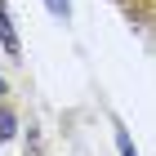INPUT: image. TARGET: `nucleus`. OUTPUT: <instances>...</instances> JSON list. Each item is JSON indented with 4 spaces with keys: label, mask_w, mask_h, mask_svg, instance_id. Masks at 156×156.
I'll list each match as a JSON object with an SVG mask.
<instances>
[{
    "label": "nucleus",
    "mask_w": 156,
    "mask_h": 156,
    "mask_svg": "<svg viewBox=\"0 0 156 156\" xmlns=\"http://www.w3.org/2000/svg\"><path fill=\"white\" fill-rule=\"evenodd\" d=\"M49 13L54 18H67V0H49Z\"/></svg>",
    "instance_id": "7ed1b4c3"
},
{
    "label": "nucleus",
    "mask_w": 156,
    "mask_h": 156,
    "mask_svg": "<svg viewBox=\"0 0 156 156\" xmlns=\"http://www.w3.org/2000/svg\"><path fill=\"white\" fill-rule=\"evenodd\" d=\"M0 94H5V80H0Z\"/></svg>",
    "instance_id": "39448f33"
},
{
    "label": "nucleus",
    "mask_w": 156,
    "mask_h": 156,
    "mask_svg": "<svg viewBox=\"0 0 156 156\" xmlns=\"http://www.w3.org/2000/svg\"><path fill=\"white\" fill-rule=\"evenodd\" d=\"M0 40H5V49H9V54H18V40H13L9 23H5V13H0Z\"/></svg>",
    "instance_id": "f03ea898"
},
{
    "label": "nucleus",
    "mask_w": 156,
    "mask_h": 156,
    "mask_svg": "<svg viewBox=\"0 0 156 156\" xmlns=\"http://www.w3.org/2000/svg\"><path fill=\"white\" fill-rule=\"evenodd\" d=\"M13 129H18V116H13L9 107H0V143H9Z\"/></svg>",
    "instance_id": "f257e3e1"
},
{
    "label": "nucleus",
    "mask_w": 156,
    "mask_h": 156,
    "mask_svg": "<svg viewBox=\"0 0 156 156\" xmlns=\"http://www.w3.org/2000/svg\"><path fill=\"white\" fill-rule=\"evenodd\" d=\"M120 152H125V156H134V147H129V138H125V134H120Z\"/></svg>",
    "instance_id": "20e7f679"
}]
</instances>
